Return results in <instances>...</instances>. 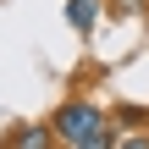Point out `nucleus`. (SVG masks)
<instances>
[{"label":"nucleus","mask_w":149,"mask_h":149,"mask_svg":"<svg viewBox=\"0 0 149 149\" xmlns=\"http://www.w3.org/2000/svg\"><path fill=\"white\" fill-rule=\"evenodd\" d=\"M116 149H149V133H144V127H133L127 138H116Z\"/></svg>","instance_id":"5"},{"label":"nucleus","mask_w":149,"mask_h":149,"mask_svg":"<svg viewBox=\"0 0 149 149\" xmlns=\"http://www.w3.org/2000/svg\"><path fill=\"white\" fill-rule=\"evenodd\" d=\"M77 149H116V127H111V122H105V127H94Z\"/></svg>","instance_id":"4"},{"label":"nucleus","mask_w":149,"mask_h":149,"mask_svg":"<svg viewBox=\"0 0 149 149\" xmlns=\"http://www.w3.org/2000/svg\"><path fill=\"white\" fill-rule=\"evenodd\" d=\"M11 149H61V138H55V127H17Z\"/></svg>","instance_id":"3"},{"label":"nucleus","mask_w":149,"mask_h":149,"mask_svg":"<svg viewBox=\"0 0 149 149\" xmlns=\"http://www.w3.org/2000/svg\"><path fill=\"white\" fill-rule=\"evenodd\" d=\"M100 11H105V0H66V22H72L77 33H94Z\"/></svg>","instance_id":"2"},{"label":"nucleus","mask_w":149,"mask_h":149,"mask_svg":"<svg viewBox=\"0 0 149 149\" xmlns=\"http://www.w3.org/2000/svg\"><path fill=\"white\" fill-rule=\"evenodd\" d=\"M111 116L94 105V100H61V111L50 116V127H55V138H61V149H77L94 127H105Z\"/></svg>","instance_id":"1"},{"label":"nucleus","mask_w":149,"mask_h":149,"mask_svg":"<svg viewBox=\"0 0 149 149\" xmlns=\"http://www.w3.org/2000/svg\"><path fill=\"white\" fill-rule=\"evenodd\" d=\"M111 6H116L122 17H138V11H149V0H111Z\"/></svg>","instance_id":"6"}]
</instances>
